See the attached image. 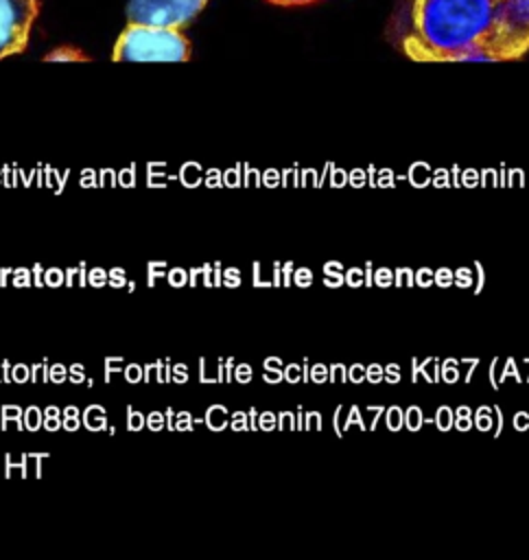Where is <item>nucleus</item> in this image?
Segmentation results:
<instances>
[{
    "mask_svg": "<svg viewBox=\"0 0 529 560\" xmlns=\"http://www.w3.org/2000/svg\"><path fill=\"white\" fill-rule=\"evenodd\" d=\"M398 46L413 61L520 59L529 0H413Z\"/></svg>",
    "mask_w": 529,
    "mask_h": 560,
    "instance_id": "f257e3e1",
    "label": "nucleus"
},
{
    "mask_svg": "<svg viewBox=\"0 0 529 560\" xmlns=\"http://www.w3.org/2000/svg\"><path fill=\"white\" fill-rule=\"evenodd\" d=\"M271 4H280V7H297V4H310L317 0H267Z\"/></svg>",
    "mask_w": 529,
    "mask_h": 560,
    "instance_id": "423d86ee",
    "label": "nucleus"
},
{
    "mask_svg": "<svg viewBox=\"0 0 529 560\" xmlns=\"http://www.w3.org/2000/svg\"><path fill=\"white\" fill-rule=\"evenodd\" d=\"M37 11V0H0V59L26 48Z\"/></svg>",
    "mask_w": 529,
    "mask_h": 560,
    "instance_id": "20e7f679",
    "label": "nucleus"
},
{
    "mask_svg": "<svg viewBox=\"0 0 529 560\" xmlns=\"http://www.w3.org/2000/svg\"><path fill=\"white\" fill-rule=\"evenodd\" d=\"M81 59H87V57L81 50L68 48V46H61L46 55V61H81Z\"/></svg>",
    "mask_w": 529,
    "mask_h": 560,
    "instance_id": "39448f33",
    "label": "nucleus"
},
{
    "mask_svg": "<svg viewBox=\"0 0 529 560\" xmlns=\"http://www.w3.org/2000/svg\"><path fill=\"white\" fill-rule=\"evenodd\" d=\"M208 0H129V22L175 26L181 28L192 22Z\"/></svg>",
    "mask_w": 529,
    "mask_h": 560,
    "instance_id": "7ed1b4c3",
    "label": "nucleus"
},
{
    "mask_svg": "<svg viewBox=\"0 0 529 560\" xmlns=\"http://www.w3.org/2000/svg\"><path fill=\"white\" fill-rule=\"evenodd\" d=\"M190 42L175 26L129 22L114 46L116 61H186Z\"/></svg>",
    "mask_w": 529,
    "mask_h": 560,
    "instance_id": "f03ea898",
    "label": "nucleus"
}]
</instances>
